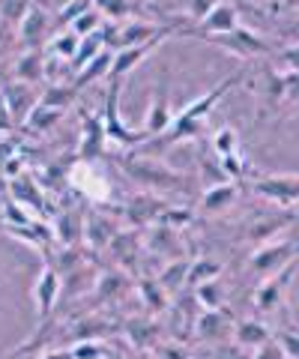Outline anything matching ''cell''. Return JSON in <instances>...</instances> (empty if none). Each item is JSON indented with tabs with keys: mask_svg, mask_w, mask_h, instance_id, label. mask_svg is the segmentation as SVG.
<instances>
[{
	"mask_svg": "<svg viewBox=\"0 0 299 359\" xmlns=\"http://www.w3.org/2000/svg\"><path fill=\"white\" fill-rule=\"evenodd\" d=\"M246 81V72H237V75H228L225 81H218L213 90H207V93H201L197 99H192L189 105H186L180 114H174V123L168 126V132H162L159 138H150L144 141L141 147H171V144H180V141H189V138H201V135L207 132V117L216 111V105L225 99L230 90H234L237 84Z\"/></svg>",
	"mask_w": 299,
	"mask_h": 359,
	"instance_id": "6da1fadb",
	"label": "cell"
},
{
	"mask_svg": "<svg viewBox=\"0 0 299 359\" xmlns=\"http://www.w3.org/2000/svg\"><path fill=\"white\" fill-rule=\"evenodd\" d=\"M123 171L132 180H138L141 186L153 189V192H186V189H189L186 177L171 171V168H165L156 159H141V156H135V159H123Z\"/></svg>",
	"mask_w": 299,
	"mask_h": 359,
	"instance_id": "7a4b0ae2",
	"label": "cell"
},
{
	"mask_svg": "<svg viewBox=\"0 0 299 359\" xmlns=\"http://www.w3.org/2000/svg\"><path fill=\"white\" fill-rule=\"evenodd\" d=\"M204 42H213L218 45V48H225L228 54H234V57L239 60H254V57H270L272 48H270V42L260 36L258 30H251V27H234V30H228V33H209V36H201Z\"/></svg>",
	"mask_w": 299,
	"mask_h": 359,
	"instance_id": "3957f363",
	"label": "cell"
},
{
	"mask_svg": "<svg viewBox=\"0 0 299 359\" xmlns=\"http://www.w3.org/2000/svg\"><path fill=\"white\" fill-rule=\"evenodd\" d=\"M299 257V243L291 240V237H279V240H267L260 243L258 249L251 252L249 257V269L254 276H272L279 273V269H284L291 261H296Z\"/></svg>",
	"mask_w": 299,
	"mask_h": 359,
	"instance_id": "277c9868",
	"label": "cell"
},
{
	"mask_svg": "<svg viewBox=\"0 0 299 359\" xmlns=\"http://www.w3.org/2000/svg\"><path fill=\"white\" fill-rule=\"evenodd\" d=\"M251 192L275 207L293 210L299 204V174H263L251 180Z\"/></svg>",
	"mask_w": 299,
	"mask_h": 359,
	"instance_id": "5b68a950",
	"label": "cell"
},
{
	"mask_svg": "<svg viewBox=\"0 0 299 359\" xmlns=\"http://www.w3.org/2000/svg\"><path fill=\"white\" fill-rule=\"evenodd\" d=\"M171 123H174V111H171L168 72H159V75H156V84H153L147 120H144V135H147V141H150V138H159L162 132H168Z\"/></svg>",
	"mask_w": 299,
	"mask_h": 359,
	"instance_id": "8992f818",
	"label": "cell"
},
{
	"mask_svg": "<svg viewBox=\"0 0 299 359\" xmlns=\"http://www.w3.org/2000/svg\"><path fill=\"white\" fill-rule=\"evenodd\" d=\"M102 123H105L108 141L120 144V147H138V144L147 141V135H144V132H132L123 123V117H120V81H111V87H108Z\"/></svg>",
	"mask_w": 299,
	"mask_h": 359,
	"instance_id": "52a82bcc",
	"label": "cell"
},
{
	"mask_svg": "<svg viewBox=\"0 0 299 359\" xmlns=\"http://www.w3.org/2000/svg\"><path fill=\"white\" fill-rule=\"evenodd\" d=\"M234 27H239V9H237V4H230V0H221V4H216L201 21L176 30V36H197L201 39V36H209V33H228Z\"/></svg>",
	"mask_w": 299,
	"mask_h": 359,
	"instance_id": "ba28073f",
	"label": "cell"
},
{
	"mask_svg": "<svg viewBox=\"0 0 299 359\" xmlns=\"http://www.w3.org/2000/svg\"><path fill=\"white\" fill-rule=\"evenodd\" d=\"M296 269H299V257L287 264L284 269H279V273H272V276L263 278L260 287H258V294H254V306H258V311L270 314V311H279L284 306V297H287V290H291V285H293V273H296Z\"/></svg>",
	"mask_w": 299,
	"mask_h": 359,
	"instance_id": "9c48e42d",
	"label": "cell"
},
{
	"mask_svg": "<svg viewBox=\"0 0 299 359\" xmlns=\"http://www.w3.org/2000/svg\"><path fill=\"white\" fill-rule=\"evenodd\" d=\"M69 183L78 189L81 195H87L93 204H105L111 198V180L105 177V171L96 162H75L69 168Z\"/></svg>",
	"mask_w": 299,
	"mask_h": 359,
	"instance_id": "30bf717a",
	"label": "cell"
},
{
	"mask_svg": "<svg viewBox=\"0 0 299 359\" xmlns=\"http://www.w3.org/2000/svg\"><path fill=\"white\" fill-rule=\"evenodd\" d=\"M60 290H63L60 273L51 264L42 266L39 276H36V282H33V302H36V318H39V323H48L54 309H57Z\"/></svg>",
	"mask_w": 299,
	"mask_h": 359,
	"instance_id": "8fae6325",
	"label": "cell"
},
{
	"mask_svg": "<svg viewBox=\"0 0 299 359\" xmlns=\"http://www.w3.org/2000/svg\"><path fill=\"white\" fill-rule=\"evenodd\" d=\"M258 120L279 114L284 108V72L275 66H263L260 75V90H258Z\"/></svg>",
	"mask_w": 299,
	"mask_h": 359,
	"instance_id": "7c38bea8",
	"label": "cell"
},
{
	"mask_svg": "<svg viewBox=\"0 0 299 359\" xmlns=\"http://www.w3.org/2000/svg\"><path fill=\"white\" fill-rule=\"evenodd\" d=\"M168 39V36H159V39H150L144 45H129V48H117L114 57H111V69H108V81H120V78H126L135 66H141L144 57H150L153 51L159 48V42Z\"/></svg>",
	"mask_w": 299,
	"mask_h": 359,
	"instance_id": "4fadbf2b",
	"label": "cell"
},
{
	"mask_svg": "<svg viewBox=\"0 0 299 359\" xmlns=\"http://www.w3.org/2000/svg\"><path fill=\"white\" fill-rule=\"evenodd\" d=\"M105 144H108V135H105V123H102V117L81 114L78 159H81V162H96L99 156H105Z\"/></svg>",
	"mask_w": 299,
	"mask_h": 359,
	"instance_id": "5bb4252c",
	"label": "cell"
},
{
	"mask_svg": "<svg viewBox=\"0 0 299 359\" xmlns=\"http://www.w3.org/2000/svg\"><path fill=\"white\" fill-rule=\"evenodd\" d=\"M0 96H4V102H6L9 114H13L15 123L27 120V114H30V111L36 108V102H39V96L30 90V84H21V81L4 87V90H0Z\"/></svg>",
	"mask_w": 299,
	"mask_h": 359,
	"instance_id": "9a60e30c",
	"label": "cell"
},
{
	"mask_svg": "<svg viewBox=\"0 0 299 359\" xmlns=\"http://www.w3.org/2000/svg\"><path fill=\"white\" fill-rule=\"evenodd\" d=\"M272 339L270 327L263 320H239L234 323V341L239 347H246V351H258Z\"/></svg>",
	"mask_w": 299,
	"mask_h": 359,
	"instance_id": "2e32d148",
	"label": "cell"
},
{
	"mask_svg": "<svg viewBox=\"0 0 299 359\" xmlns=\"http://www.w3.org/2000/svg\"><path fill=\"white\" fill-rule=\"evenodd\" d=\"M168 210L162 204V201H156V198H132L129 204H126V219L132 222V224H153V222H159V216Z\"/></svg>",
	"mask_w": 299,
	"mask_h": 359,
	"instance_id": "e0dca14e",
	"label": "cell"
},
{
	"mask_svg": "<svg viewBox=\"0 0 299 359\" xmlns=\"http://www.w3.org/2000/svg\"><path fill=\"white\" fill-rule=\"evenodd\" d=\"M237 195H239L237 183H230V180L228 183H216L201 195V210L204 212H225L237 201Z\"/></svg>",
	"mask_w": 299,
	"mask_h": 359,
	"instance_id": "ac0fdd59",
	"label": "cell"
},
{
	"mask_svg": "<svg viewBox=\"0 0 299 359\" xmlns=\"http://www.w3.org/2000/svg\"><path fill=\"white\" fill-rule=\"evenodd\" d=\"M18 30H21V39H25L27 48H39V42L46 39L48 33V15L42 9H27L25 18L18 21Z\"/></svg>",
	"mask_w": 299,
	"mask_h": 359,
	"instance_id": "d6986e66",
	"label": "cell"
},
{
	"mask_svg": "<svg viewBox=\"0 0 299 359\" xmlns=\"http://www.w3.org/2000/svg\"><path fill=\"white\" fill-rule=\"evenodd\" d=\"M15 78L21 84H39L46 78V57L39 48H27L15 63Z\"/></svg>",
	"mask_w": 299,
	"mask_h": 359,
	"instance_id": "ffe728a7",
	"label": "cell"
},
{
	"mask_svg": "<svg viewBox=\"0 0 299 359\" xmlns=\"http://www.w3.org/2000/svg\"><path fill=\"white\" fill-rule=\"evenodd\" d=\"M111 57H114V51L111 48H102L96 54L93 60H87L84 66H78V75H75V90L87 87L90 81H99V78H108V69H111Z\"/></svg>",
	"mask_w": 299,
	"mask_h": 359,
	"instance_id": "44dd1931",
	"label": "cell"
},
{
	"mask_svg": "<svg viewBox=\"0 0 299 359\" xmlns=\"http://www.w3.org/2000/svg\"><path fill=\"white\" fill-rule=\"evenodd\" d=\"M195 297H197V302H201L207 311H213V309H221V306H225L228 287H225V282H221V276H218V278H209V282L195 285Z\"/></svg>",
	"mask_w": 299,
	"mask_h": 359,
	"instance_id": "7402d4cb",
	"label": "cell"
},
{
	"mask_svg": "<svg viewBox=\"0 0 299 359\" xmlns=\"http://www.w3.org/2000/svg\"><path fill=\"white\" fill-rule=\"evenodd\" d=\"M90 6H93L102 18H111V21H123V18H129V15H135L138 6L144 9L141 0H90Z\"/></svg>",
	"mask_w": 299,
	"mask_h": 359,
	"instance_id": "603a6c76",
	"label": "cell"
},
{
	"mask_svg": "<svg viewBox=\"0 0 299 359\" xmlns=\"http://www.w3.org/2000/svg\"><path fill=\"white\" fill-rule=\"evenodd\" d=\"M54 231H57V237H60V243L69 249V245H75L81 240V233H84V222H81V216L78 212H63V216L54 222Z\"/></svg>",
	"mask_w": 299,
	"mask_h": 359,
	"instance_id": "cb8c5ba5",
	"label": "cell"
},
{
	"mask_svg": "<svg viewBox=\"0 0 299 359\" xmlns=\"http://www.w3.org/2000/svg\"><path fill=\"white\" fill-rule=\"evenodd\" d=\"M84 233H87V240H90L93 245H108L111 240L117 237V228H114V222H108L105 216H90L84 222Z\"/></svg>",
	"mask_w": 299,
	"mask_h": 359,
	"instance_id": "d4e9b609",
	"label": "cell"
},
{
	"mask_svg": "<svg viewBox=\"0 0 299 359\" xmlns=\"http://www.w3.org/2000/svg\"><path fill=\"white\" fill-rule=\"evenodd\" d=\"M230 330V323H225V314H221V309H213V311H204L201 320H197V335L201 339H221Z\"/></svg>",
	"mask_w": 299,
	"mask_h": 359,
	"instance_id": "484cf974",
	"label": "cell"
},
{
	"mask_svg": "<svg viewBox=\"0 0 299 359\" xmlns=\"http://www.w3.org/2000/svg\"><path fill=\"white\" fill-rule=\"evenodd\" d=\"M291 219H296V212L293 216H275V219H258L251 224V231H249V237H251V243H267V240H272L275 233H279L281 228Z\"/></svg>",
	"mask_w": 299,
	"mask_h": 359,
	"instance_id": "4316f807",
	"label": "cell"
},
{
	"mask_svg": "<svg viewBox=\"0 0 299 359\" xmlns=\"http://www.w3.org/2000/svg\"><path fill=\"white\" fill-rule=\"evenodd\" d=\"M186 276H189V261H183V257H176L174 264H168V266L162 269L159 285H162L165 294H168V290H176L180 285H186Z\"/></svg>",
	"mask_w": 299,
	"mask_h": 359,
	"instance_id": "83f0119b",
	"label": "cell"
},
{
	"mask_svg": "<svg viewBox=\"0 0 299 359\" xmlns=\"http://www.w3.org/2000/svg\"><path fill=\"white\" fill-rule=\"evenodd\" d=\"M72 99H75V87H63V84H48L46 87V93L39 96V105H46V108H69L72 105Z\"/></svg>",
	"mask_w": 299,
	"mask_h": 359,
	"instance_id": "f1b7e54d",
	"label": "cell"
},
{
	"mask_svg": "<svg viewBox=\"0 0 299 359\" xmlns=\"http://www.w3.org/2000/svg\"><path fill=\"white\" fill-rule=\"evenodd\" d=\"M60 117H63V111H57V108H46V105H39V102H36V108L30 111L25 123H27L30 129H36V132H48L51 126H57Z\"/></svg>",
	"mask_w": 299,
	"mask_h": 359,
	"instance_id": "f546056e",
	"label": "cell"
},
{
	"mask_svg": "<svg viewBox=\"0 0 299 359\" xmlns=\"http://www.w3.org/2000/svg\"><path fill=\"white\" fill-rule=\"evenodd\" d=\"M69 282H66V294L69 297H78V294H84V290H93L96 287V273H90L87 266H75V269H69Z\"/></svg>",
	"mask_w": 299,
	"mask_h": 359,
	"instance_id": "4dcf8cb0",
	"label": "cell"
},
{
	"mask_svg": "<svg viewBox=\"0 0 299 359\" xmlns=\"http://www.w3.org/2000/svg\"><path fill=\"white\" fill-rule=\"evenodd\" d=\"M218 276H221V264L209 261V257H201V261L189 264V276H186V282L201 285V282H209V278H218Z\"/></svg>",
	"mask_w": 299,
	"mask_h": 359,
	"instance_id": "1f68e13d",
	"label": "cell"
},
{
	"mask_svg": "<svg viewBox=\"0 0 299 359\" xmlns=\"http://www.w3.org/2000/svg\"><path fill=\"white\" fill-rule=\"evenodd\" d=\"M78 45H81V36H75V33H60V36H54L48 42V51L57 54L60 60H75V54H78Z\"/></svg>",
	"mask_w": 299,
	"mask_h": 359,
	"instance_id": "d6a6232c",
	"label": "cell"
},
{
	"mask_svg": "<svg viewBox=\"0 0 299 359\" xmlns=\"http://www.w3.org/2000/svg\"><path fill=\"white\" fill-rule=\"evenodd\" d=\"M239 150V135H237V129H230V126H225V129H218L216 135H213V153L218 156H230V153H237Z\"/></svg>",
	"mask_w": 299,
	"mask_h": 359,
	"instance_id": "836d02e7",
	"label": "cell"
},
{
	"mask_svg": "<svg viewBox=\"0 0 299 359\" xmlns=\"http://www.w3.org/2000/svg\"><path fill=\"white\" fill-rule=\"evenodd\" d=\"M99 27H102V15H99L93 6L84 9V13L78 18H72V25H69V30L75 36H90V33H96Z\"/></svg>",
	"mask_w": 299,
	"mask_h": 359,
	"instance_id": "e575fe53",
	"label": "cell"
},
{
	"mask_svg": "<svg viewBox=\"0 0 299 359\" xmlns=\"http://www.w3.org/2000/svg\"><path fill=\"white\" fill-rule=\"evenodd\" d=\"M180 4H183V18L189 21V25H195V21H201L221 0H180Z\"/></svg>",
	"mask_w": 299,
	"mask_h": 359,
	"instance_id": "d590c367",
	"label": "cell"
},
{
	"mask_svg": "<svg viewBox=\"0 0 299 359\" xmlns=\"http://www.w3.org/2000/svg\"><path fill=\"white\" fill-rule=\"evenodd\" d=\"M69 353H72V359H102L108 351H105V347L99 344V341L87 339V341H78V344H75Z\"/></svg>",
	"mask_w": 299,
	"mask_h": 359,
	"instance_id": "8d00e7d4",
	"label": "cell"
},
{
	"mask_svg": "<svg viewBox=\"0 0 299 359\" xmlns=\"http://www.w3.org/2000/svg\"><path fill=\"white\" fill-rule=\"evenodd\" d=\"M46 327H48V323H39V332H36V335H33V339H30V341H25V344H21V347H15V351H13V353L0 356V359H18L21 353H27V351H36V347H39V344H46V339H48V332H46Z\"/></svg>",
	"mask_w": 299,
	"mask_h": 359,
	"instance_id": "74e56055",
	"label": "cell"
},
{
	"mask_svg": "<svg viewBox=\"0 0 299 359\" xmlns=\"http://www.w3.org/2000/svg\"><path fill=\"white\" fill-rule=\"evenodd\" d=\"M25 13H27V0H4L0 4V15L6 21H21Z\"/></svg>",
	"mask_w": 299,
	"mask_h": 359,
	"instance_id": "f35d334b",
	"label": "cell"
},
{
	"mask_svg": "<svg viewBox=\"0 0 299 359\" xmlns=\"http://www.w3.org/2000/svg\"><path fill=\"white\" fill-rule=\"evenodd\" d=\"M279 60H281V69L299 75V42H296V45H287V48H281V51H279Z\"/></svg>",
	"mask_w": 299,
	"mask_h": 359,
	"instance_id": "ab89813d",
	"label": "cell"
},
{
	"mask_svg": "<svg viewBox=\"0 0 299 359\" xmlns=\"http://www.w3.org/2000/svg\"><path fill=\"white\" fill-rule=\"evenodd\" d=\"M279 344L287 359H299V332H284Z\"/></svg>",
	"mask_w": 299,
	"mask_h": 359,
	"instance_id": "60d3db41",
	"label": "cell"
},
{
	"mask_svg": "<svg viewBox=\"0 0 299 359\" xmlns=\"http://www.w3.org/2000/svg\"><path fill=\"white\" fill-rule=\"evenodd\" d=\"M254 353H258L254 359H287V356H284V351H281V344H279V341H272V339H270L267 344H263V347H258Z\"/></svg>",
	"mask_w": 299,
	"mask_h": 359,
	"instance_id": "b9f144b4",
	"label": "cell"
},
{
	"mask_svg": "<svg viewBox=\"0 0 299 359\" xmlns=\"http://www.w3.org/2000/svg\"><path fill=\"white\" fill-rule=\"evenodd\" d=\"M6 216L13 219V222H18V224H9V228H21V222H27V219H30L25 210H18L15 201H9V204H6Z\"/></svg>",
	"mask_w": 299,
	"mask_h": 359,
	"instance_id": "7bdbcfd3",
	"label": "cell"
},
{
	"mask_svg": "<svg viewBox=\"0 0 299 359\" xmlns=\"http://www.w3.org/2000/svg\"><path fill=\"white\" fill-rule=\"evenodd\" d=\"M13 126H15V120H13V114H9V108H6V102H4V96H0V132L13 129Z\"/></svg>",
	"mask_w": 299,
	"mask_h": 359,
	"instance_id": "ee69618b",
	"label": "cell"
},
{
	"mask_svg": "<svg viewBox=\"0 0 299 359\" xmlns=\"http://www.w3.org/2000/svg\"><path fill=\"white\" fill-rule=\"evenodd\" d=\"M39 359H72L69 351H48V353H42Z\"/></svg>",
	"mask_w": 299,
	"mask_h": 359,
	"instance_id": "f6af8a7d",
	"label": "cell"
},
{
	"mask_svg": "<svg viewBox=\"0 0 299 359\" xmlns=\"http://www.w3.org/2000/svg\"><path fill=\"white\" fill-rule=\"evenodd\" d=\"M293 210H296V216H299V204H296V207H293Z\"/></svg>",
	"mask_w": 299,
	"mask_h": 359,
	"instance_id": "bcb514c9",
	"label": "cell"
}]
</instances>
